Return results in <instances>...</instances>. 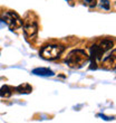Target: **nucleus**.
Returning <instances> with one entry per match:
<instances>
[{
    "label": "nucleus",
    "instance_id": "nucleus-12",
    "mask_svg": "<svg viewBox=\"0 0 116 123\" xmlns=\"http://www.w3.org/2000/svg\"><path fill=\"white\" fill-rule=\"evenodd\" d=\"M98 117H103L104 120H107V121H110V120H113V119H114V117H105V115H103V114H98Z\"/></svg>",
    "mask_w": 116,
    "mask_h": 123
},
{
    "label": "nucleus",
    "instance_id": "nucleus-1",
    "mask_svg": "<svg viewBox=\"0 0 116 123\" xmlns=\"http://www.w3.org/2000/svg\"><path fill=\"white\" fill-rule=\"evenodd\" d=\"M89 61V56L83 49H73L67 55L65 62L70 68H81Z\"/></svg>",
    "mask_w": 116,
    "mask_h": 123
},
{
    "label": "nucleus",
    "instance_id": "nucleus-10",
    "mask_svg": "<svg viewBox=\"0 0 116 123\" xmlns=\"http://www.w3.org/2000/svg\"><path fill=\"white\" fill-rule=\"evenodd\" d=\"M99 2H100V7H102L103 9H105V10H110V1H108V0H100Z\"/></svg>",
    "mask_w": 116,
    "mask_h": 123
},
{
    "label": "nucleus",
    "instance_id": "nucleus-5",
    "mask_svg": "<svg viewBox=\"0 0 116 123\" xmlns=\"http://www.w3.org/2000/svg\"><path fill=\"white\" fill-rule=\"evenodd\" d=\"M102 66L104 69H107V71L116 69V49H114L106 58H104V61L102 62Z\"/></svg>",
    "mask_w": 116,
    "mask_h": 123
},
{
    "label": "nucleus",
    "instance_id": "nucleus-11",
    "mask_svg": "<svg viewBox=\"0 0 116 123\" xmlns=\"http://www.w3.org/2000/svg\"><path fill=\"white\" fill-rule=\"evenodd\" d=\"M85 5H87V6H89L90 8H93V7L96 6V2H95V0H85Z\"/></svg>",
    "mask_w": 116,
    "mask_h": 123
},
{
    "label": "nucleus",
    "instance_id": "nucleus-3",
    "mask_svg": "<svg viewBox=\"0 0 116 123\" xmlns=\"http://www.w3.org/2000/svg\"><path fill=\"white\" fill-rule=\"evenodd\" d=\"M64 50L65 47L63 45H47L40 50V56L47 61H54L59 58Z\"/></svg>",
    "mask_w": 116,
    "mask_h": 123
},
{
    "label": "nucleus",
    "instance_id": "nucleus-7",
    "mask_svg": "<svg viewBox=\"0 0 116 123\" xmlns=\"http://www.w3.org/2000/svg\"><path fill=\"white\" fill-rule=\"evenodd\" d=\"M32 74L39 75V76H52V75H55L52 69H49V68H44V67L35 68V69L32 71Z\"/></svg>",
    "mask_w": 116,
    "mask_h": 123
},
{
    "label": "nucleus",
    "instance_id": "nucleus-8",
    "mask_svg": "<svg viewBox=\"0 0 116 123\" xmlns=\"http://www.w3.org/2000/svg\"><path fill=\"white\" fill-rule=\"evenodd\" d=\"M13 90L15 88L11 87V86H8V85H3L2 87L0 88V96L1 97H9L11 96Z\"/></svg>",
    "mask_w": 116,
    "mask_h": 123
},
{
    "label": "nucleus",
    "instance_id": "nucleus-6",
    "mask_svg": "<svg viewBox=\"0 0 116 123\" xmlns=\"http://www.w3.org/2000/svg\"><path fill=\"white\" fill-rule=\"evenodd\" d=\"M15 91H17L19 94H30L32 92V87L28 83H23V84L18 85L17 87H15Z\"/></svg>",
    "mask_w": 116,
    "mask_h": 123
},
{
    "label": "nucleus",
    "instance_id": "nucleus-9",
    "mask_svg": "<svg viewBox=\"0 0 116 123\" xmlns=\"http://www.w3.org/2000/svg\"><path fill=\"white\" fill-rule=\"evenodd\" d=\"M98 45H99V47L102 48V50L105 53V52H107V50H110V49L113 47L114 43L112 42V40H108V39H104V40H102Z\"/></svg>",
    "mask_w": 116,
    "mask_h": 123
},
{
    "label": "nucleus",
    "instance_id": "nucleus-4",
    "mask_svg": "<svg viewBox=\"0 0 116 123\" xmlns=\"http://www.w3.org/2000/svg\"><path fill=\"white\" fill-rule=\"evenodd\" d=\"M2 20L11 30H18L23 26V21L16 11H6L2 15Z\"/></svg>",
    "mask_w": 116,
    "mask_h": 123
},
{
    "label": "nucleus",
    "instance_id": "nucleus-2",
    "mask_svg": "<svg viewBox=\"0 0 116 123\" xmlns=\"http://www.w3.org/2000/svg\"><path fill=\"white\" fill-rule=\"evenodd\" d=\"M23 21V32L25 35L29 38L35 37L38 32V23H37V18L32 12H28L25 17Z\"/></svg>",
    "mask_w": 116,
    "mask_h": 123
}]
</instances>
